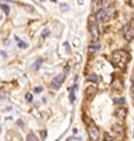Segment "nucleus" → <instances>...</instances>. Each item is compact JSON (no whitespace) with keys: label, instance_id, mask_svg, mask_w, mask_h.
Here are the masks:
<instances>
[{"label":"nucleus","instance_id":"nucleus-1","mask_svg":"<svg viewBox=\"0 0 134 141\" xmlns=\"http://www.w3.org/2000/svg\"><path fill=\"white\" fill-rule=\"evenodd\" d=\"M130 56L124 50H117L112 54V60L119 67L123 68L129 63Z\"/></svg>","mask_w":134,"mask_h":141},{"label":"nucleus","instance_id":"nucleus-2","mask_svg":"<svg viewBox=\"0 0 134 141\" xmlns=\"http://www.w3.org/2000/svg\"><path fill=\"white\" fill-rule=\"evenodd\" d=\"M88 133H89V137L91 138L92 141H97L99 137V130L97 129V126H92L88 129Z\"/></svg>","mask_w":134,"mask_h":141},{"label":"nucleus","instance_id":"nucleus-3","mask_svg":"<svg viewBox=\"0 0 134 141\" xmlns=\"http://www.w3.org/2000/svg\"><path fill=\"white\" fill-rule=\"evenodd\" d=\"M64 79H65V75H63V74H61V75L57 76L55 79H53V80H52V88H58L60 87V85L64 81Z\"/></svg>","mask_w":134,"mask_h":141},{"label":"nucleus","instance_id":"nucleus-4","mask_svg":"<svg viewBox=\"0 0 134 141\" xmlns=\"http://www.w3.org/2000/svg\"><path fill=\"white\" fill-rule=\"evenodd\" d=\"M107 18V11L105 9H100L96 13V19L99 22L104 21Z\"/></svg>","mask_w":134,"mask_h":141},{"label":"nucleus","instance_id":"nucleus-5","mask_svg":"<svg viewBox=\"0 0 134 141\" xmlns=\"http://www.w3.org/2000/svg\"><path fill=\"white\" fill-rule=\"evenodd\" d=\"M90 32H91V35L94 40H97L99 37V30L96 24H92L90 26Z\"/></svg>","mask_w":134,"mask_h":141},{"label":"nucleus","instance_id":"nucleus-6","mask_svg":"<svg viewBox=\"0 0 134 141\" xmlns=\"http://www.w3.org/2000/svg\"><path fill=\"white\" fill-rule=\"evenodd\" d=\"M116 115H117L118 118H119L120 120H123L126 117V110L124 108H119L116 111Z\"/></svg>","mask_w":134,"mask_h":141},{"label":"nucleus","instance_id":"nucleus-7","mask_svg":"<svg viewBox=\"0 0 134 141\" xmlns=\"http://www.w3.org/2000/svg\"><path fill=\"white\" fill-rule=\"evenodd\" d=\"M133 37H134V29H132V28H130L128 32H126L124 33V38L129 41H131V40L133 39Z\"/></svg>","mask_w":134,"mask_h":141},{"label":"nucleus","instance_id":"nucleus-8","mask_svg":"<svg viewBox=\"0 0 134 141\" xmlns=\"http://www.w3.org/2000/svg\"><path fill=\"white\" fill-rule=\"evenodd\" d=\"M112 86L115 90H121L123 88V85H122V82H121L119 79H116V80L113 81L112 83Z\"/></svg>","mask_w":134,"mask_h":141},{"label":"nucleus","instance_id":"nucleus-9","mask_svg":"<svg viewBox=\"0 0 134 141\" xmlns=\"http://www.w3.org/2000/svg\"><path fill=\"white\" fill-rule=\"evenodd\" d=\"M86 93L87 96H93L94 94L96 93V88L94 86H89L87 88L86 90Z\"/></svg>","mask_w":134,"mask_h":141},{"label":"nucleus","instance_id":"nucleus-10","mask_svg":"<svg viewBox=\"0 0 134 141\" xmlns=\"http://www.w3.org/2000/svg\"><path fill=\"white\" fill-rule=\"evenodd\" d=\"M42 59L41 58H39L37 61H36L35 63H34V65H33V69L34 70H38V69H40V67L41 66V65H42Z\"/></svg>","mask_w":134,"mask_h":141},{"label":"nucleus","instance_id":"nucleus-11","mask_svg":"<svg viewBox=\"0 0 134 141\" xmlns=\"http://www.w3.org/2000/svg\"><path fill=\"white\" fill-rule=\"evenodd\" d=\"M113 130L118 134H122L123 131H124V128L121 126H119V124H115V126H113Z\"/></svg>","mask_w":134,"mask_h":141},{"label":"nucleus","instance_id":"nucleus-12","mask_svg":"<svg viewBox=\"0 0 134 141\" xmlns=\"http://www.w3.org/2000/svg\"><path fill=\"white\" fill-rule=\"evenodd\" d=\"M16 39H17V41H18V45H19V47H20V48H26L27 47V43H25L24 41H22L21 40H19V38L16 36Z\"/></svg>","mask_w":134,"mask_h":141},{"label":"nucleus","instance_id":"nucleus-13","mask_svg":"<svg viewBox=\"0 0 134 141\" xmlns=\"http://www.w3.org/2000/svg\"><path fill=\"white\" fill-rule=\"evenodd\" d=\"M114 102L117 104H124L126 102V100L125 98H116L114 99Z\"/></svg>","mask_w":134,"mask_h":141},{"label":"nucleus","instance_id":"nucleus-14","mask_svg":"<svg viewBox=\"0 0 134 141\" xmlns=\"http://www.w3.org/2000/svg\"><path fill=\"white\" fill-rule=\"evenodd\" d=\"M1 8H2L3 11H4L5 13L7 14V15H8V14H9V7H8V5L1 4Z\"/></svg>","mask_w":134,"mask_h":141},{"label":"nucleus","instance_id":"nucleus-15","mask_svg":"<svg viewBox=\"0 0 134 141\" xmlns=\"http://www.w3.org/2000/svg\"><path fill=\"white\" fill-rule=\"evenodd\" d=\"M87 81H89V82H94V83H96V82L97 81V75H92V76H90V77L87 79Z\"/></svg>","mask_w":134,"mask_h":141},{"label":"nucleus","instance_id":"nucleus-16","mask_svg":"<svg viewBox=\"0 0 134 141\" xmlns=\"http://www.w3.org/2000/svg\"><path fill=\"white\" fill-rule=\"evenodd\" d=\"M27 141H39V139L37 138V137H36L34 134H30V135H29Z\"/></svg>","mask_w":134,"mask_h":141},{"label":"nucleus","instance_id":"nucleus-17","mask_svg":"<svg viewBox=\"0 0 134 141\" xmlns=\"http://www.w3.org/2000/svg\"><path fill=\"white\" fill-rule=\"evenodd\" d=\"M113 140H114L113 137H111L109 134H108V133L105 134V135H104V141H113Z\"/></svg>","mask_w":134,"mask_h":141},{"label":"nucleus","instance_id":"nucleus-18","mask_svg":"<svg viewBox=\"0 0 134 141\" xmlns=\"http://www.w3.org/2000/svg\"><path fill=\"white\" fill-rule=\"evenodd\" d=\"M60 8H61V10H63V11L69 9V6H68L66 3H62V4L60 5Z\"/></svg>","mask_w":134,"mask_h":141},{"label":"nucleus","instance_id":"nucleus-19","mask_svg":"<svg viewBox=\"0 0 134 141\" xmlns=\"http://www.w3.org/2000/svg\"><path fill=\"white\" fill-rule=\"evenodd\" d=\"M100 48V45H92V46H90L89 47V50L91 52H95V51H97V50Z\"/></svg>","mask_w":134,"mask_h":141},{"label":"nucleus","instance_id":"nucleus-20","mask_svg":"<svg viewBox=\"0 0 134 141\" xmlns=\"http://www.w3.org/2000/svg\"><path fill=\"white\" fill-rule=\"evenodd\" d=\"M130 28H131V27H130V22L127 23V24L125 25V26L123 27V29H122V32H123V33H125V32H128V30H130Z\"/></svg>","mask_w":134,"mask_h":141},{"label":"nucleus","instance_id":"nucleus-21","mask_svg":"<svg viewBox=\"0 0 134 141\" xmlns=\"http://www.w3.org/2000/svg\"><path fill=\"white\" fill-rule=\"evenodd\" d=\"M25 98H26V100H27V102H30L32 101V94L31 93H27L26 94V96H25Z\"/></svg>","mask_w":134,"mask_h":141},{"label":"nucleus","instance_id":"nucleus-22","mask_svg":"<svg viewBox=\"0 0 134 141\" xmlns=\"http://www.w3.org/2000/svg\"><path fill=\"white\" fill-rule=\"evenodd\" d=\"M49 34H50V30H43L42 37H46V36H48Z\"/></svg>","mask_w":134,"mask_h":141},{"label":"nucleus","instance_id":"nucleus-23","mask_svg":"<svg viewBox=\"0 0 134 141\" xmlns=\"http://www.w3.org/2000/svg\"><path fill=\"white\" fill-rule=\"evenodd\" d=\"M69 72H70V66H65V68H64V73L67 75V74H69Z\"/></svg>","mask_w":134,"mask_h":141},{"label":"nucleus","instance_id":"nucleus-24","mask_svg":"<svg viewBox=\"0 0 134 141\" xmlns=\"http://www.w3.org/2000/svg\"><path fill=\"white\" fill-rule=\"evenodd\" d=\"M35 92H38V93H40V92L41 91V90H42V88H41V87H37V88H35Z\"/></svg>","mask_w":134,"mask_h":141},{"label":"nucleus","instance_id":"nucleus-25","mask_svg":"<svg viewBox=\"0 0 134 141\" xmlns=\"http://www.w3.org/2000/svg\"><path fill=\"white\" fill-rule=\"evenodd\" d=\"M75 44L76 45V46H78V44H79V40L78 39H75Z\"/></svg>","mask_w":134,"mask_h":141},{"label":"nucleus","instance_id":"nucleus-26","mask_svg":"<svg viewBox=\"0 0 134 141\" xmlns=\"http://www.w3.org/2000/svg\"><path fill=\"white\" fill-rule=\"evenodd\" d=\"M78 4L83 5V4H84V0H78Z\"/></svg>","mask_w":134,"mask_h":141},{"label":"nucleus","instance_id":"nucleus-27","mask_svg":"<svg viewBox=\"0 0 134 141\" xmlns=\"http://www.w3.org/2000/svg\"><path fill=\"white\" fill-rule=\"evenodd\" d=\"M132 88L134 90V79H132Z\"/></svg>","mask_w":134,"mask_h":141},{"label":"nucleus","instance_id":"nucleus-28","mask_svg":"<svg viewBox=\"0 0 134 141\" xmlns=\"http://www.w3.org/2000/svg\"><path fill=\"white\" fill-rule=\"evenodd\" d=\"M132 97H133V99H134V90H132Z\"/></svg>","mask_w":134,"mask_h":141}]
</instances>
